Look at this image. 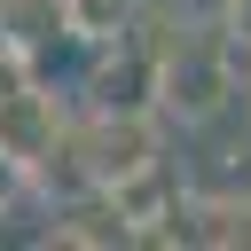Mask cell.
<instances>
[{"mask_svg": "<svg viewBox=\"0 0 251 251\" xmlns=\"http://www.w3.org/2000/svg\"><path fill=\"white\" fill-rule=\"evenodd\" d=\"M133 16H141V0H63V31L78 47H102V39L133 31Z\"/></svg>", "mask_w": 251, "mask_h": 251, "instance_id": "52a82bcc", "label": "cell"}, {"mask_svg": "<svg viewBox=\"0 0 251 251\" xmlns=\"http://www.w3.org/2000/svg\"><path fill=\"white\" fill-rule=\"evenodd\" d=\"M0 220H8V212H0Z\"/></svg>", "mask_w": 251, "mask_h": 251, "instance_id": "30bf717a", "label": "cell"}, {"mask_svg": "<svg viewBox=\"0 0 251 251\" xmlns=\"http://www.w3.org/2000/svg\"><path fill=\"white\" fill-rule=\"evenodd\" d=\"M235 102H243V118H251V47H243V71H235Z\"/></svg>", "mask_w": 251, "mask_h": 251, "instance_id": "9c48e42d", "label": "cell"}, {"mask_svg": "<svg viewBox=\"0 0 251 251\" xmlns=\"http://www.w3.org/2000/svg\"><path fill=\"white\" fill-rule=\"evenodd\" d=\"M157 243H212V251H235V243H251V196H227V188H180V204L165 212Z\"/></svg>", "mask_w": 251, "mask_h": 251, "instance_id": "277c9868", "label": "cell"}, {"mask_svg": "<svg viewBox=\"0 0 251 251\" xmlns=\"http://www.w3.org/2000/svg\"><path fill=\"white\" fill-rule=\"evenodd\" d=\"M165 157V118L157 110H86L78 126H63V173H71V188L86 180V188H118L126 173H141V165H157Z\"/></svg>", "mask_w": 251, "mask_h": 251, "instance_id": "7a4b0ae2", "label": "cell"}, {"mask_svg": "<svg viewBox=\"0 0 251 251\" xmlns=\"http://www.w3.org/2000/svg\"><path fill=\"white\" fill-rule=\"evenodd\" d=\"M71 31H63V0H0V47L31 71L47 47H63Z\"/></svg>", "mask_w": 251, "mask_h": 251, "instance_id": "8992f818", "label": "cell"}, {"mask_svg": "<svg viewBox=\"0 0 251 251\" xmlns=\"http://www.w3.org/2000/svg\"><path fill=\"white\" fill-rule=\"evenodd\" d=\"M39 243H86V251H126L133 243V227H126V212H118V196L110 188H63V204H55V220H47V235Z\"/></svg>", "mask_w": 251, "mask_h": 251, "instance_id": "5b68a950", "label": "cell"}, {"mask_svg": "<svg viewBox=\"0 0 251 251\" xmlns=\"http://www.w3.org/2000/svg\"><path fill=\"white\" fill-rule=\"evenodd\" d=\"M63 102L31 78V71H16V78H0V157L8 165H24L31 173V188L55 173V157H63Z\"/></svg>", "mask_w": 251, "mask_h": 251, "instance_id": "3957f363", "label": "cell"}, {"mask_svg": "<svg viewBox=\"0 0 251 251\" xmlns=\"http://www.w3.org/2000/svg\"><path fill=\"white\" fill-rule=\"evenodd\" d=\"M157 47V118L165 126H212L235 102L243 47L227 39L220 16H180V8H141L133 16Z\"/></svg>", "mask_w": 251, "mask_h": 251, "instance_id": "6da1fadb", "label": "cell"}, {"mask_svg": "<svg viewBox=\"0 0 251 251\" xmlns=\"http://www.w3.org/2000/svg\"><path fill=\"white\" fill-rule=\"evenodd\" d=\"M220 24H227L235 47H251V0H220Z\"/></svg>", "mask_w": 251, "mask_h": 251, "instance_id": "ba28073f", "label": "cell"}]
</instances>
